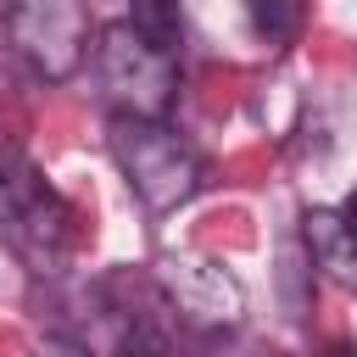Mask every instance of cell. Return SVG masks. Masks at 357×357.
I'll use <instances>...</instances> for the list:
<instances>
[{
  "label": "cell",
  "mask_w": 357,
  "mask_h": 357,
  "mask_svg": "<svg viewBox=\"0 0 357 357\" xmlns=\"http://www.w3.org/2000/svg\"><path fill=\"white\" fill-rule=\"evenodd\" d=\"M112 156L117 173L128 178V190L151 206V212H173L201 190V156L195 145L167 128L162 117H139V112H117L112 117Z\"/></svg>",
  "instance_id": "cell-2"
},
{
  "label": "cell",
  "mask_w": 357,
  "mask_h": 357,
  "mask_svg": "<svg viewBox=\"0 0 357 357\" xmlns=\"http://www.w3.org/2000/svg\"><path fill=\"white\" fill-rule=\"evenodd\" d=\"M128 22L151 39V45H162V50H184V17H178V0H128Z\"/></svg>",
  "instance_id": "cell-7"
},
{
  "label": "cell",
  "mask_w": 357,
  "mask_h": 357,
  "mask_svg": "<svg viewBox=\"0 0 357 357\" xmlns=\"http://www.w3.org/2000/svg\"><path fill=\"white\" fill-rule=\"evenodd\" d=\"M0 33L28 61L33 78L67 84L89 56V6L84 0H6Z\"/></svg>",
  "instance_id": "cell-3"
},
{
  "label": "cell",
  "mask_w": 357,
  "mask_h": 357,
  "mask_svg": "<svg viewBox=\"0 0 357 357\" xmlns=\"http://www.w3.org/2000/svg\"><path fill=\"white\" fill-rule=\"evenodd\" d=\"M95 67L106 95L117 100V112H139V117H167L173 95H178V56L151 45L128 17L100 28L95 45Z\"/></svg>",
  "instance_id": "cell-4"
},
{
  "label": "cell",
  "mask_w": 357,
  "mask_h": 357,
  "mask_svg": "<svg viewBox=\"0 0 357 357\" xmlns=\"http://www.w3.org/2000/svg\"><path fill=\"white\" fill-rule=\"evenodd\" d=\"M6 162H17V151H11V134L0 128V167H6Z\"/></svg>",
  "instance_id": "cell-10"
},
{
  "label": "cell",
  "mask_w": 357,
  "mask_h": 357,
  "mask_svg": "<svg viewBox=\"0 0 357 357\" xmlns=\"http://www.w3.org/2000/svg\"><path fill=\"white\" fill-rule=\"evenodd\" d=\"M335 212H340V223H346V234L357 240V190H351V195H346V201H340Z\"/></svg>",
  "instance_id": "cell-9"
},
{
  "label": "cell",
  "mask_w": 357,
  "mask_h": 357,
  "mask_svg": "<svg viewBox=\"0 0 357 357\" xmlns=\"http://www.w3.org/2000/svg\"><path fill=\"white\" fill-rule=\"evenodd\" d=\"M151 279H156L162 296H167V318H178V324H184L190 335H201V340L234 335L240 318H245V290H240V279H234L223 262L201 257V251H167Z\"/></svg>",
  "instance_id": "cell-5"
},
{
  "label": "cell",
  "mask_w": 357,
  "mask_h": 357,
  "mask_svg": "<svg viewBox=\"0 0 357 357\" xmlns=\"http://www.w3.org/2000/svg\"><path fill=\"white\" fill-rule=\"evenodd\" d=\"M245 17H251V33L268 39V45H290L307 22V0H245Z\"/></svg>",
  "instance_id": "cell-8"
},
{
  "label": "cell",
  "mask_w": 357,
  "mask_h": 357,
  "mask_svg": "<svg viewBox=\"0 0 357 357\" xmlns=\"http://www.w3.org/2000/svg\"><path fill=\"white\" fill-rule=\"evenodd\" d=\"M0 245L28 273H56L78 245L73 201L28 162H6L0 167Z\"/></svg>",
  "instance_id": "cell-1"
},
{
  "label": "cell",
  "mask_w": 357,
  "mask_h": 357,
  "mask_svg": "<svg viewBox=\"0 0 357 357\" xmlns=\"http://www.w3.org/2000/svg\"><path fill=\"white\" fill-rule=\"evenodd\" d=\"M301 223H307V257H312L324 273H335L340 284L357 290V240L346 234L340 212H307Z\"/></svg>",
  "instance_id": "cell-6"
}]
</instances>
